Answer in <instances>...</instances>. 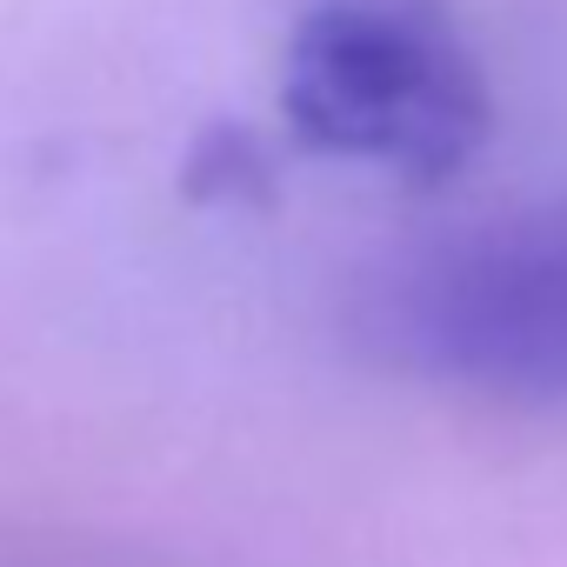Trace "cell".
Segmentation results:
<instances>
[{
	"label": "cell",
	"mask_w": 567,
	"mask_h": 567,
	"mask_svg": "<svg viewBox=\"0 0 567 567\" xmlns=\"http://www.w3.org/2000/svg\"><path fill=\"white\" fill-rule=\"evenodd\" d=\"M354 328L401 374L567 408V207L401 247L368 274Z\"/></svg>",
	"instance_id": "cell-1"
},
{
	"label": "cell",
	"mask_w": 567,
	"mask_h": 567,
	"mask_svg": "<svg viewBox=\"0 0 567 567\" xmlns=\"http://www.w3.org/2000/svg\"><path fill=\"white\" fill-rule=\"evenodd\" d=\"M280 107L308 147L401 181H447L487 141V81L441 0H308Z\"/></svg>",
	"instance_id": "cell-2"
}]
</instances>
